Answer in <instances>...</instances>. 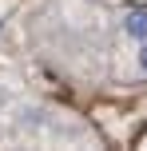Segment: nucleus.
Masks as SVG:
<instances>
[{
  "label": "nucleus",
  "mask_w": 147,
  "mask_h": 151,
  "mask_svg": "<svg viewBox=\"0 0 147 151\" xmlns=\"http://www.w3.org/2000/svg\"><path fill=\"white\" fill-rule=\"evenodd\" d=\"M119 32H123L131 44H143V40H147V8L123 12V16H119Z\"/></svg>",
  "instance_id": "nucleus-1"
},
{
  "label": "nucleus",
  "mask_w": 147,
  "mask_h": 151,
  "mask_svg": "<svg viewBox=\"0 0 147 151\" xmlns=\"http://www.w3.org/2000/svg\"><path fill=\"white\" fill-rule=\"evenodd\" d=\"M135 68H139V76H147V40L139 44V52H135Z\"/></svg>",
  "instance_id": "nucleus-2"
}]
</instances>
